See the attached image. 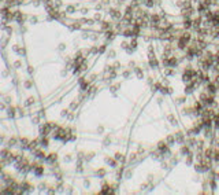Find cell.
<instances>
[{
    "label": "cell",
    "instance_id": "cell-8",
    "mask_svg": "<svg viewBox=\"0 0 219 195\" xmlns=\"http://www.w3.org/2000/svg\"><path fill=\"white\" fill-rule=\"evenodd\" d=\"M164 74L166 76H174L175 74V68H166L164 69Z\"/></svg>",
    "mask_w": 219,
    "mask_h": 195
},
{
    "label": "cell",
    "instance_id": "cell-7",
    "mask_svg": "<svg viewBox=\"0 0 219 195\" xmlns=\"http://www.w3.org/2000/svg\"><path fill=\"white\" fill-rule=\"evenodd\" d=\"M175 103L181 106V104H185L186 103V95L185 96H178V98H175Z\"/></svg>",
    "mask_w": 219,
    "mask_h": 195
},
{
    "label": "cell",
    "instance_id": "cell-11",
    "mask_svg": "<svg viewBox=\"0 0 219 195\" xmlns=\"http://www.w3.org/2000/svg\"><path fill=\"white\" fill-rule=\"evenodd\" d=\"M136 74H137V77H140V78H141V77L144 76L143 70H141V69H140V68H136Z\"/></svg>",
    "mask_w": 219,
    "mask_h": 195
},
{
    "label": "cell",
    "instance_id": "cell-4",
    "mask_svg": "<svg viewBox=\"0 0 219 195\" xmlns=\"http://www.w3.org/2000/svg\"><path fill=\"white\" fill-rule=\"evenodd\" d=\"M185 143H186L190 148H195L196 144H197V139H196L195 136H188V139L185 140Z\"/></svg>",
    "mask_w": 219,
    "mask_h": 195
},
{
    "label": "cell",
    "instance_id": "cell-2",
    "mask_svg": "<svg viewBox=\"0 0 219 195\" xmlns=\"http://www.w3.org/2000/svg\"><path fill=\"white\" fill-rule=\"evenodd\" d=\"M174 136H175V142L178 144H183L185 140H186V136H185V133H183L182 131H177L174 133Z\"/></svg>",
    "mask_w": 219,
    "mask_h": 195
},
{
    "label": "cell",
    "instance_id": "cell-14",
    "mask_svg": "<svg viewBox=\"0 0 219 195\" xmlns=\"http://www.w3.org/2000/svg\"><path fill=\"white\" fill-rule=\"evenodd\" d=\"M215 147H218V148H219V139H216V140H215Z\"/></svg>",
    "mask_w": 219,
    "mask_h": 195
},
{
    "label": "cell",
    "instance_id": "cell-13",
    "mask_svg": "<svg viewBox=\"0 0 219 195\" xmlns=\"http://www.w3.org/2000/svg\"><path fill=\"white\" fill-rule=\"evenodd\" d=\"M115 159H123V158H122V154H119V153L115 154Z\"/></svg>",
    "mask_w": 219,
    "mask_h": 195
},
{
    "label": "cell",
    "instance_id": "cell-10",
    "mask_svg": "<svg viewBox=\"0 0 219 195\" xmlns=\"http://www.w3.org/2000/svg\"><path fill=\"white\" fill-rule=\"evenodd\" d=\"M145 6H147L148 8H152L155 6V1H153V0H145Z\"/></svg>",
    "mask_w": 219,
    "mask_h": 195
},
{
    "label": "cell",
    "instance_id": "cell-5",
    "mask_svg": "<svg viewBox=\"0 0 219 195\" xmlns=\"http://www.w3.org/2000/svg\"><path fill=\"white\" fill-rule=\"evenodd\" d=\"M195 162V155H193V153H189L188 155H185V163H186L188 166H192Z\"/></svg>",
    "mask_w": 219,
    "mask_h": 195
},
{
    "label": "cell",
    "instance_id": "cell-12",
    "mask_svg": "<svg viewBox=\"0 0 219 195\" xmlns=\"http://www.w3.org/2000/svg\"><path fill=\"white\" fill-rule=\"evenodd\" d=\"M112 17H114V18H121L119 11H115V10H112Z\"/></svg>",
    "mask_w": 219,
    "mask_h": 195
},
{
    "label": "cell",
    "instance_id": "cell-15",
    "mask_svg": "<svg viewBox=\"0 0 219 195\" xmlns=\"http://www.w3.org/2000/svg\"><path fill=\"white\" fill-rule=\"evenodd\" d=\"M129 76H130V73H129V72H125L123 73V77H129Z\"/></svg>",
    "mask_w": 219,
    "mask_h": 195
},
{
    "label": "cell",
    "instance_id": "cell-1",
    "mask_svg": "<svg viewBox=\"0 0 219 195\" xmlns=\"http://www.w3.org/2000/svg\"><path fill=\"white\" fill-rule=\"evenodd\" d=\"M204 85H205V88H204V89H205L208 94H211V95H216V94H218L219 85L216 83H214L212 80H211V81H208L207 84H204Z\"/></svg>",
    "mask_w": 219,
    "mask_h": 195
},
{
    "label": "cell",
    "instance_id": "cell-9",
    "mask_svg": "<svg viewBox=\"0 0 219 195\" xmlns=\"http://www.w3.org/2000/svg\"><path fill=\"white\" fill-rule=\"evenodd\" d=\"M167 119H168V122L171 124V125H174V127H175V125H178V121H177V118H175L173 114H168V116H167Z\"/></svg>",
    "mask_w": 219,
    "mask_h": 195
},
{
    "label": "cell",
    "instance_id": "cell-3",
    "mask_svg": "<svg viewBox=\"0 0 219 195\" xmlns=\"http://www.w3.org/2000/svg\"><path fill=\"white\" fill-rule=\"evenodd\" d=\"M189 153H192V148L189 147L186 143L181 144V147H179V154H181L182 157H185V155H188Z\"/></svg>",
    "mask_w": 219,
    "mask_h": 195
},
{
    "label": "cell",
    "instance_id": "cell-6",
    "mask_svg": "<svg viewBox=\"0 0 219 195\" xmlns=\"http://www.w3.org/2000/svg\"><path fill=\"white\" fill-rule=\"evenodd\" d=\"M166 143H167L170 147H171V146H174V144L177 143V142H175V136L171 135V133H170V135H167V136H166Z\"/></svg>",
    "mask_w": 219,
    "mask_h": 195
}]
</instances>
